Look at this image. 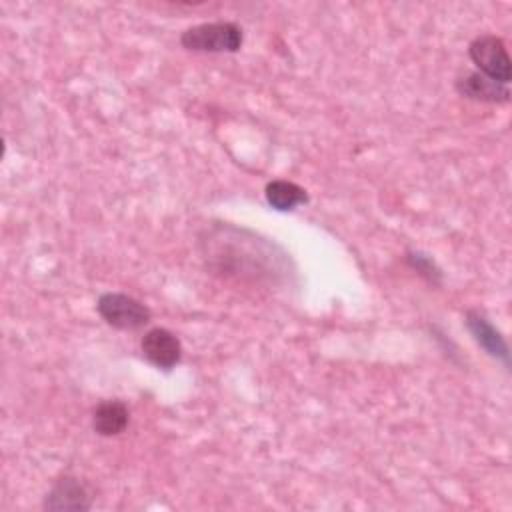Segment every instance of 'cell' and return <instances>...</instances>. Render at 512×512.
<instances>
[{"label":"cell","instance_id":"1","mask_svg":"<svg viewBox=\"0 0 512 512\" xmlns=\"http://www.w3.org/2000/svg\"><path fill=\"white\" fill-rule=\"evenodd\" d=\"M244 34L242 28L234 22H204L192 28H186L180 36L182 48L190 52H238L242 48Z\"/></svg>","mask_w":512,"mask_h":512},{"label":"cell","instance_id":"2","mask_svg":"<svg viewBox=\"0 0 512 512\" xmlns=\"http://www.w3.org/2000/svg\"><path fill=\"white\" fill-rule=\"evenodd\" d=\"M100 318L116 330H138L150 322V310L136 298L122 292H106L98 298Z\"/></svg>","mask_w":512,"mask_h":512},{"label":"cell","instance_id":"3","mask_svg":"<svg viewBox=\"0 0 512 512\" xmlns=\"http://www.w3.org/2000/svg\"><path fill=\"white\" fill-rule=\"evenodd\" d=\"M468 54L480 74L508 86L512 78V62L502 38L494 34H482L470 42Z\"/></svg>","mask_w":512,"mask_h":512},{"label":"cell","instance_id":"4","mask_svg":"<svg viewBox=\"0 0 512 512\" xmlns=\"http://www.w3.org/2000/svg\"><path fill=\"white\" fill-rule=\"evenodd\" d=\"M90 506L92 494L76 476H62L44 498V508L52 512H84Z\"/></svg>","mask_w":512,"mask_h":512},{"label":"cell","instance_id":"5","mask_svg":"<svg viewBox=\"0 0 512 512\" xmlns=\"http://www.w3.org/2000/svg\"><path fill=\"white\" fill-rule=\"evenodd\" d=\"M140 348L144 358L162 370H172L182 358L180 340L166 328L148 330L140 342Z\"/></svg>","mask_w":512,"mask_h":512},{"label":"cell","instance_id":"6","mask_svg":"<svg viewBox=\"0 0 512 512\" xmlns=\"http://www.w3.org/2000/svg\"><path fill=\"white\" fill-rule=\"evenodd\" d=\"M466 328L470 330L472 338L476 340V344L492 358L500 360L504 366H508L510 362V352H508V344L504 340V336L500 334V330L494 328V324L478 310H468L466 312Z\"/></svg>","mask_w":512,"mask_h":512},{"label":"cell","instance_id":"7","mask_svg":"<svg viewBox=\"0 0 512 512\" xmlns=\"http://www.w3.org/2000/svg\"><path fill=\"white\" fill-rule=\"evenodd\" d=\"M456 90L460 96L476 102L504 104L510 100V90L506 84H500L480 72H468L456 80Z\"/></svg>","mask_w":512,"mask_h":512},{"label":"cell","instance_id":"8","mask_svg":"<svg viewBox=\"0 0 512 512\" xmlns=\"http://www.w3.org/2000/svg\"><path fill=\"white\" fill-rule=\"evenodd\" d=\"M130 414L120 400H104L92 414V428L100 436H118L128 426Z\"/></svg>","mask_w":512,"mask_h":512},{"label":"cell","instance_id":"9","mask_svg":"<svg viewBox=\"0 0 512 512\" xmlns=\"http://www.w3.org/2000/svg\"><path fill=\"white\" fill-rule=\"evenodd\" d=\"M264 196H266V202L280 210V212H286V210H292L300 204H306L308 202V194L302 186L294 184V182H288V180H272L266 184L264 188Z\"/></svg>","mask_w":512,"mask_h":512},{"label":"cell","instance_id":"10","mask_svg":"<svg viewBox=\"0 0 512 512\" xmlns=\"http://www.w3.org/2000/svg\"><path fill=\"white\" fill-rule=\"evenodd\" d=\"M406 262L410 268H414L422 278H426L430 284H440L442 280V272L440 268L434 264L432 258H428L426 254L422 252H408L406 254Z\"/></svg>","mask_w":512,"mask_h":512}]
</instances>
